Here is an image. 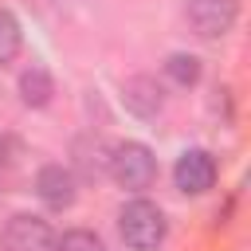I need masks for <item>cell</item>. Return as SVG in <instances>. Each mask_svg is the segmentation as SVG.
Segmentation results:
<instances>
[{
  "instance_id": "1",
  "label": "cell",
  "mask_w": 251,
  "mask_h": 251,
  "mask_svg": "<svg viewBox=\"0 0 251 251\" xmlns=\"http://www.w3.org/2000/svg\"><path fill=\"white\" fill-rule=\"evenodd\" d=\"M106 169H110V176H114L122 188H129V192H141V188H149V184L157 180V157H153L149 145H141V141H122V145H114L110 157H106Z\"/></svg>"
},
{
  "instance_id": "2",
  "label": "cell",
  "mask_w": 251,
  "mask_h": 251,
  "mask_svg": "<svg viewBox=\"0 0 251 251\" xmlns=\"http://www.w3.org/2000/svg\"><path fill=\"white\" fill-rule=\"evenodd\" d=\"M118 231L133 251H153L165 239V216L149 200H129L122 208V216H118Z\"/></svg>"
},
{
  "instance_id": "3",
  "label": "cell",
  "mask_w": 251,
  "mask_h": 251,
  "mask_svg": "<svg viewBox=\"0 0 251 251\" xmlns=\"http://www.w3.org/2000/svg\"><path fill=\"white\" fill-rule=\"evenodd\" d=\"M0 247H4V251H55V231H51L47 220L20 212V216H12V220L4 224Z\"/></svg>"
},
{
  "instance_id": "4",
  "label": "cell",
  "mask_w": 251,
  "mask_h": 251,
  "mask_svg": "<svg viewBox=\"0 0 251 251\" xmlns=\"http://www.w3.org/2000/svg\"><path fill=\"white\" fill-rule=\"evenodd\" d=\"M188 24L196 35L216 39L224 31H231L235 16H239V0H188Z\"/></svg>"
},
{
  "instance_id": "5",
  "label": "cell",
  "mask_w": 251,
  "mask_h": 251,
  "mask_svg": "<svg viewBox=\"0 0 251 251\" xmlns=\"http://www.w3.org/2000/svg\"><path fill=\"white\" fill-rule=\"evenodd\" d=\"M173 180H176V188L184 196L208 192L216 184V161H212V153L208 149H184L180 161H176V169H173Z\"/></svg>"
},
{
  "instance_id": "6",
  "label": "cell",
  "mask_w": 251,
  "mask_h": 251,
  "mask_svg": "<svg viewBox=\"0 0 251 251\" xmlns=\"http://www.w3.org/2000/svg\"><path fill=\"white\" fill-rule=\"evenodd\" d=\"M35 192H39V200L47 208L63 212V208L75 204V173L63 169V165H43L39 176H35Z\"/></svg>"
},
{
  "instance_id": "7",
  "label": "cell",
  "mask_w": 251,
  "mask_h": 251,
  "mask_svg": "<svg viewBox=\"0 0 251 251\" xmlns=\"http://www.w3.org/2000/svg\"><path fill=\"white\" fill-rule=\"evenodd\" d=\"M122 94H126V106L133 114H141V118H153L161 110V86L153 78H129Z\"/></svg>"
},
{
  "instance_id": "8",
  "label": "cell",
  "mask_w": 251,
  "mask_h": 251,
  "mask_svg": "<svg viewBox=\"0 0 251 251\" xmlns=\"http://www.w3.org/2000/svg\"><path fill=\"white\" fill-rule=\"evenodd\" d=\"M20 94H24L27 106H47V102H51V78H47V71H43V67L24 71V75H20Z\"/></svg>"
},
{
  "instance_id": "9",
  "label": "cell",
  "mask_w": 251,
  "mask_h": 251,
  "mask_svg": "<svg viewBox=\"0 0 251 251\" xmlns=\"http://www.w3.org/2000/svg\"><path fill=\"white\" fill-rule=\"evenodd\" d=\"M16 51H20V24L8 8H0V67L12 63Z\"/></svg>"
},
{
  "instance_id": "10",
  "label": "cell",
  "mask_w": 251,
  "mask_h": 251,
  "mask_svg": "<svg viewBox=\"0 0 251 251\" xmlns=\"http://www.w3.org/2000/svg\"><path fill=\"white\" fill-rule=\"evenodd\" d=\"M165 71H169V78H173L176 86H192V82L200 78V59H196V55H169Z\"/></svg>"
},
{
  "instance_id": "11",
  "label": "cell",
  "mask_w": 251,
  "mask_h": 251,
  "mask_svg": "<svg viewBox=\"0 0 251 251\" xmlns=\"http://www.w3.org/2000/svg\"><path fill=\"white\" fill-rule=\"evenodd\" d=\"M55 251H106V247H102V239H98L94 231L75 227V231H67L63 239H55Z\"/></svg>"
}]
</instances>
